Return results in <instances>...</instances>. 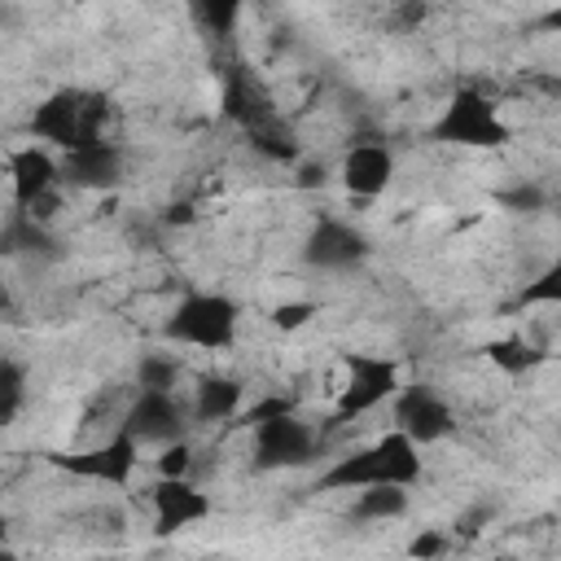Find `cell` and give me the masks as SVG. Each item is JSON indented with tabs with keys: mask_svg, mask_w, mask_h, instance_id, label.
<instances>
[{
	"mask_svg": "<svg viewBox=\"0 0 561 561\" xmlns=\"http://www.w3.org/2000/svg\"><path fill=\"white\" fill-rule=\"evenodd\" d=\"M421 478V447L390 430L381 434L377 443L359 447V451H346L337 456L324 473H320V491H359V486H373V482H399V486H412Z\"/></svg>",
	"mask_w": 561,
	"mask_h": 561,
	"instance_id": "1",
	"label": "cell"
},
{
	"mask_svg": "<svg viewBox=\"0 0 561 561\" xmlns=\"http://www.w3.org/2000/svg\"><path fill=\"white\" fill-rule=\"evenodd\" d=\"M351 381L342 386V399L329 416V425H351L355 416L381 408L394 390H399V364L394 359H377V355H346Z\"/></svg>",
	"mask_w": 561,
	"mask_h": 561,
	"instance_id": "7",
	"label": "cell"
},
{
	"mask_svg": "<svg viewBox=\"0 0 561 561\" xmlns=\"http://www.w3.org/2000/svg\"><path fill=\"white\" fill-rule=\"evenodd\" d=\"M561 298V263H548L526 289H522V307L526 302H557Z\"/></svg>",
	"mask_w": 561,
	"mask_h": 561,
	"instance_id": "25",
	"label": "cell"
},
{
	"mask_svg": "<svg viewBox=\"0 0 561 561\" xmlns=\"http://www.w3.org/2000/svg\"><path fill=\"white\" fill-rule=\"evenodd\" d=\"M486 359H491L500 373L522 377V373L539 368V364L548 359V351H543V346H530L526 337H500V342H486Z\"/></svg>",
	"mask_w": 561,
	"mask_h": 561,
	"instance_id": "19",
	"label": "cell"
},
{
	"mask_svg": "<svg viewBox=\"0 0 561 561\" xmlns=\"http://www.w3.org/2000/svg\"><path fill=\"white\" fill-rule=\"evenodd\" d=\"M241 403H245V386H241L237 377H219V373H210V377L197 381L193 403H188V416H193L197 425H219V421L237 416Z\"/></svg>",
	"mask_w": 561,
	"mask_h": 561,
	"instance_id": "16",
	"label": "cell"
},
{
	"mask_svg": "<svg viewBox=\"0 0 561 561\" xmlns=\"http://www.w3.org/2000/svg\"><path fill=\"white\" fill-rule=\"evenodd\" d=\"M447 548H451V539H447L443 530H421V535L408 543V552H412V557H443Z\"/></svg>",
	"mask_w": 561,
	"mask_h": 561,
	"instance_id": "29",
	"label": "cell"
},
{
	"mask_svg": "<svg viewBox=\"0 0 561 561\" xmlns=\"http://www.w3.org/2000/svg\"><path fill=\"white\" fill-rule=\"evenodd\" d=\"M9 180H13V206L26 210V206H35L44 193L57 188L61 167H57V158H53L44 145H22V149L9 158Z\"/></svg>",
	"mask_w": 561,
	"mask_h": 561,
	"instance_id": "14",
	"label": "cell"
},
{
	"mask_svg": "<svg viewBox=\"0 0 561 561\" xmlns=\"http://www.w3.org/2000/svg\"><path fill=\"white\" fill-rule=\"evenodd\" d=\"M4 539H9V522L0 517V552H9V548H4Z\"/></svg>",
	"mask_w": 561,
	"mask_h": 561,
	"instance_id": "34",
	"label": "cell"
},
{
	"mask_svg": "<svg viewBox=\"0 0 561 561\" xmlns=\"http://www.w3.org/2000/svg\"><path fill=\"white\" fill-rule=\"evenodd\" d=\"M0 254L4 259H57L61 250H57V237L48 232V224L44 219H35L31 210H9L4 215V224H0Z\"/></svg>",
	"mask_w": 561,
	"mask_h": 561,
	"instance_id": "15",
	"label": "cell"
},
{
	"mask_svg": "<svg viewBox=\"0 0 561 561\" xmlns=\"http://www.w3.org/2000/svg\"><path fill=\"white\" fill-rule=\"evenodd\" d=\"M434 140L469 145V149H500L508 140V123L478 88H460L434 118Z\"/></svg>",
	"mask_w": 561,
	"mask_h": 561,
	"instance_id": "3",
	"label": "cell"
},
{
	"mask_svg": "<svg viewBox=\"0 0 561 561\" xmlns=\"http://www.w3.org/2000/svg\"><path fill=\"white\" fill-rule=\"evenodd\" d=\"M153 465H158V478H193L197 456H193L188 438H171V443H162V451H158Z\"/></svg>",
	"mask_w": 561,
	"mask_h": 561,
	"instance_id": "24",
	"label": "cell"
},
{
	"mask_svg": "<svg viewBox=\"0 0 561 561\" xmlns=\"http://www.w3.org/2000/svg\"><path fill=\"white\" fill-rule=\"evenodd\" d=\"M237 320H241V307L228 294L193 289L167 316L162 337L167 342H188V346H202V351H228L237 342Z\"/></svg>",
	"mask_w": 561,
	"mask_h": 561,
	"instance_id": "2",
	"label": "cell"
},
{
	"mask_svg": "<svg viewBox=\"0 0 561 561\" xmlns=\"http://www.w3.org/2000/svg\"><path fill=\"white\" fill-rule=\"evenodd\" d=\"M193 13H197V22L210 35H232L237 13H241V0H193Z\"/></svg>",
	"mask_w": 561,
	"mask_h": 561,
	"instance_id": "23",
	"label": "cell"
},
{
	"mask_svg": "<svg viewBox=\"0 0 561 561\" xmlns=\"http://www.w3.org/2000/svg\"><path fill=\"white\" fill-rule=\"evenodd\" d=\"M495 202H500L504 210H513V215H543L552 197H548L543 184H535V180H517L513 188H500Z\"/></svg>",
	"mask_w": 561,
	"mask_h": 561,
	"instance_id": "22",
	"label": "cell"
},
{
	"mask_svg": "<svg viewBox=\"0 0 561 561\" xmlns=\"http://www.w3.org/2000/svg\"><path fill=\"white\" fill-rule=\"evenodd\" d=\"M193 219V206L188 202H180V206H171L167 215H162V224H188Z\"/></svg>",
	"mask_w": 561,
	"mask_h": 561,
	"instance_id": "32",
	"label": "cell"
},
{
	"mask_svg": "<svg viewBox=\"0 0 561 561\" xmlns=\"http://www.w3.org/2000/svg\"><path fill=\"white\" fill-rule=\"evenodd\" d=\"M421 22H425V0H394V13H390L394 31H416Z\"/></svg>",
	"mask_w": 561,
	"mask_h": 561,
	"instance_id": "28",
	"label": "cell"
},
{
	"mask_svg": "<svg viewBox=\"0 0 561 561\" xmlns=\"http://www.w3.org/2000/svg\"><path fill=\"white\" fill-rule=\"evenodd\" d=\"M245 140H250V149H254L259 158H267V162H285V167H294V162L302 158V145H298L294 127H289L276 110L263 114L259 123H250V127H245Z\"/></svg>",
	"mask_w": 561,
	"mask_h": 561,
	"instance_id": "17",
	"label": "cell"
},
{
	"mask_svg": "<svg viewBox=\"0 0 561 561\" xmlns=\"http://www.w3.org/2000/svg\"><path fill=\"white\" fill-rule=\"evenodd\" d=\"M118 430H127L136 443H158L162 447V443L188 434V408L180 403L175 390H136Z\"/></svg>",
	"mask_w": 561,
	"mask_h": 561,
	"instance_id": "8",
	"label": "cell"
},
{
	"mask_svg": "<svg viewBox=\"0 0 561 561\" xmlns=\"http://www.w3.org/2000/svg\"><path fill=\"white\" fill-rule=\"evenodd\" d=\"M44 460L70 478H88V482H110V486H123L131 482L136 473V460H140V443L118 430L110 443L101 447H88V451H44Z\"/></svg>",
	"mask_w": 561,
	"mask_h": 561,
	"instance_id": "6",
	"label": "cell"
},
{
	"mask_svg": "<svg viewBox=\"0 0 561 561\" xmlns=\"http://www.w3.org/2000/svg\"><path fill=\"white\" fill-rule=\"evenodd\" d=\"M127 175V153L114 145V140H92V145H79V149H66V162H61V180H70L75 188H96V193H110L118 188Z\"/></svg>",
	"mask_w": 561,
	"mask_h": 561,
	"instance_id": "11",
	"label": "cell"
},
{
	"mask_svg": "<svg viewBox=\"0 0 561 561\" xmlns=\"http://www.w3.org/2000/svg\"><path fill=\"white\" fill-rule=\"evenodd\" d=\"M491 517H495V504H486V500H482V504H473L469 513H460V517H456V530H460V535H478L482 526H491Z\"/></svg>",
	"mask_w": 561,
	"mask_h": 561,
	"instance_id": "30",
	"label": "cell"
},
{
	"mask_svg": "<svg viewBox=\"0 0 561 561\" xmlns=\"http://www.w3.org/2000/svg\"><path fill=\"white\" fill-rule=\"evenodd\" d=\"M337 175H342V188H346L351 197H377V193H386V184L394 180V153H390V145H381V140H355V145L346 149Z\"/></svg>",
	"mask_w": 561,
	"mask_h": 561,
	"instance_id": "12",
	"label": "cell"
},
{
	"mask_svg": "<svg viewBox=\"0 0 561 561\" xmlns=\"http://www.w3.org/2000/svg\"><path fill=\"white\" fill-rule=\"evenodd\" d=\"M285 412H294V399H285V394H272V399H259L254 408H245L241 412V425H259V421H272V416H285Z\"/></svg>",
	"mask_w": 561,
	"mask_h": 561,
	"instance_id": "26",
	"label": "cell"
},
{
	"mask_svg": "<svg viewBox=\"0 0 561 561\" xmlns=\"http://www.w3.org/2000/svg\"><path fill=\"white\" fill-rule=\"evenodd\" d=\"M311 316H316V302H280V307L272 311V324H276L280 333H289V329L307 324Z\"/></svg>",
	"mask_w": 561,
	"mask_h": 561,
	"instance_id": "27",
	"label": "cell"
},
{
	"mask_svg": "<svg viewBox=\"0 0 561 561\" xmlns=\"http://www.w3.org/2000/svg\"><path fill=\"white\" fill-rule=\"evenodd\" d=\"M149 504H153V530L158 535H175V530H188V526L210 517V495L193 478H158Z\"/></svg>",
	"mask_w": 561,
	"mask_h": 561,
	"instance_id": "10",
	"label": "cell"
},
{
	"mask_svg": "<svg viewBox=\"0 0 561 561\" xmlns=\"http://www.w3.org/2000/svg\"><path fill=\"white\" fill-rule=\"evenodd\" d=\"M0 311H13V294H9V285L0 280Z\"/></svg>",
	"mask_w": 561,
	"mask_h": 561,
	"instance_id": "33",
	"label": "cell"
},
{
	"mask_svg": "<svg viewBox=\"0 0 561 561\" xmlns=\"http://www.w3.org/2000/svg\"><path fill=\"white\" fill-rule=\"evenodd\" d=\"M403 513H408V486H399V482L359 486V495L351 504V517L355 522H394Z\"/></svg>",
	"mask_w": 561,
	"mask_h": 561,
	"instance_id": "18",
	"label": "cell"
},
{
	"mask_svg": "<svg viewBox=\"0 0 561 561\" xmlns=\"http://www.w3.org/2000/svg\"><path fill=\"white\" fill-rule=\"evenodd\" d=\"M390 416H394V430L408 434L416 447H430V443H443L451 430H456V416L447 408V399L425 386V381H412V386H399L390 394Z\"/></svg>",
	"mask_w": 561,
	"mask_h": 561,
	"instance_id": "5",
	"label": "cell"
},
{
	"mask_svg": "<svg viewBox=\"0 0 561 561\" xmlns=\"http://www.w3.org/2000/svg\"><path fill=\"white\" fill-rule=\"evenodd\" d=\"M26 399V368L18 359H0V425H13Z\"/></svg>",
	"mask_w": 561,
	"mask_h": 561,
	"instance_id": "21",
	"label": "cell"
},
{
	"mask_svg": "<svg viewBox=\"0 0 561 561\" xmlns=\"http://www.w3.org/2000/svg\"><path fill=\"white\" fill-rule=\"evenodd\" d=\"M316 451H320V434L307 421H298L294 412L254 425V469L259 473L302 469V465H311Z\"/></svg>",
	"mask_w": 561,
	"mask_h": 561,
	"instance_id": "4",
	"label": "cell"
},
{
	"mask_svg": "<svg viewBox=\"0 0 561 561\" xmlns=\"http://www.w3.org/2000/svg\"><path fill=\"white\" fill-rule=\"evenodd\" d=\"M79 127H83V92H75V88H57L31 114V136L48 140L57 149H75L79 145Z\"/></svg>",
	"mask_w": 561,
	"mask_h": 561,
	"instance_id": "13",
	"label": "cell"
},
{
	"mask_svg": "<svg viewBox=\"0 0 561 561\" xmlns=\"http://www.w3.org/2000/svg\"><path fill=\"white\" fill-rule=\"evenodd\" d=\"M324 180H329L324 162H298V188H324Z\"/></svg>",
	"mask_w": 561,
	"mask_h": 561,
	"instance_id": "31",
	"label": "cell"
},
{
	"mask_svg": "<svg viewBox=\"0 0 561 561\" xmlns=\"http://www.w3.org/2000/svg\"><path fill=\"white\" fill-rule=\"evenodd\" d=\"M136 386H140V390H175V386H180V359H175V355H162V351L140 355V364H136Z\"/></svg>",
	"mask_w": 561,
	"mask_h": 561,
	"instance_id": "20",
	"label": "cell"
},
{
	"mask_svg": "<svg viewBox=\"0 0 561 561\" xmlns=\"http://www.w3.org/2000/svg\"><path fill=\"white\" fill-rule=\"evenodd\" d=\"M373 254V241L346 219H320L302 241V263L316 272H355Z\"/></svg>",
	"mask_w": 561,
	"mask_h": 561,
	"instance_id": "9",
	"label": "cell"
}]
</instances>
